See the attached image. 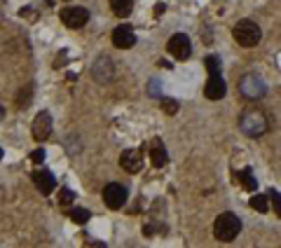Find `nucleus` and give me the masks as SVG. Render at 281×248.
I'll list each match as a JSON object with an SVG mask.
<instances>
[{"mask_svg":"<svg viewBox=\"0 0 281 248\" xmlns=\"http://www.w3.org/2000/svg\"><path fill=\"white\" fill-rule=\"evenodd\" d=\"M164 10H166V7H164V2H160V5H155V17H160V14H164Z\"/></svg>","mask_w":281,"mask_h":248,"instance_id":"obj_25","label":"nucleus"},{"mask_svg":"<svg viewBox=\"0 0 281 248\" xmlns=\"http://www.w3.org/2000/svg\"><path fill=\"white\" fill-rule=\"evenodd\" d=\"M120 166L127 173H138L143 169V150H124L120 157Z\"/></svg>","mask_w":281,"mask_h":248,"instance_id":"obj_9","label":"nucleus"},{"mask_svg":"<svg viewBox=\"0 0 281 248\" xmlns=\"http://www.w3.org/2000/svg\"><path fill=\"white\" fill-rule=\"evenodd\" d=\"M42 159H45V152H42V150H33V152H31V162L40 164Z\"/></svg>","mask_w":281,"mask_h":248,"instance_id":"obj_24","label":"nucleus"},{"mask_svg":"<svg viewBox=\"0 0 281 248\" xmlns=\"http://www.w3.org/2000/svg\"><path fill=\"white\" fill-rule=\"evenodd\" d=\"M160 103H162V108H164L166 115H176V113H178V103H176L174 99H162Z\"/></svg>","mask_w":281,"mask_h":248,"instance_id":"obj_21","label":"nucleus"},{"mask_svg":"<svg viewBox=\"0 0 281 248\" xmlns=\"http://www.w3.org/2000/svg\"><path fill=\"white\" fill-rule=\"evenodd\" d=\"M134 7V0H110V10L117 17H129Z\"/></svg>","mask_w":281,"mask_h":248,"instance_id":"obj_15","label":"nucleus"},{"mask_svg":"<svg viewBox=\"0 0 281 248\" xmlns=\"http://www.w3.org/2000/svg\"><path fill=\"white\" fill-rule=\"evenodd\" d=\"M241 232V220L234 213H220L214 222V236L218 241H232Z\"/></svg>","mask_w":281,"mask_h":248,"instance_id":"obj_2","label":"nucleus"},{"mask_svg":"<svg viewBox=\"0 0 281 248\" xmlns=\"http://www.w3.org/2000/svg\"><path fill=\"white\" fill-rule=\"evenodd\" d=\"M73 201H75V192H73V190H66V187H64V190L59 192V204H61V206H70Z\"/></svg>","mask_w":281,"mask_h":248,"instance_id":"obj_20","label":"nucleus"},{"mask_svg":"<svg viewBox=\"0 0 281 248\" xmlns=\"http://www.w3.org/2000/svg\"><path fill=\"white\" fill-rule=\"evenodd\" d=\"M26 99H31V87H24V92H21V96L17 99V105H19V108H24V103H26Z\"/></svg>","mask_w":281,"mask_h":248,"instance_id":"obj_23","label":"nucleus"},{"mask_svg":"<svg viewBox=\"0 0 281 248\" xmlns=\"http://www.w3.org/2000/svg\"><path fill=\"white\" fill-rule=\"evenodd\" d=\"M31 178H33L35 187L40 190L42 195H50V192H54V187H56V178H54V173H50V171H35Z\"/></svg>","mask_w":281,"mask_h":248,"instance_id":"obj_11","label":"nucleus"},{"mask_svg":"<svg viewBox=\"0 0 281 248\" xmlns=\"http://www.w3.org/2000/svg\"><path fill=\"white\" fill-rule=\"evenodd\" d=\"M0 159H2V148H0Z\"/></svg>","mask_w":281,"mask_h":248,"instance_id":"obj_27","label":"nucleus"},{"mask_svg":"<svg viewBox=\"0 0 281 248\" xmlns=\"http://www.w3.org/2000/svg\"><path fill=\"white\" fill-rule=\"evenodd\" d=\"M239 129L244 131L246 136L258 138V136L267 133L269 119H267V115H265L260 108H246V110L239 115Z\"/></svg>","mask_w":281,"mask_h":248,"instance_id":"obj_1","label":"nucleus"},{"mask_svg":"<svg viewBox=\"0 0 281 248\" xmlns=\"http://www.w3.org/2000/svg\"><path fill=\"white\" fill-rule=\"evenodd\" d=\"M251 206H253L258 213H267V209H269L267 197H265V195H253V199H251Z\"/></svg>","mask_w":281,"mask_h":248,"instance_id":"obj_18","label":"nucleus"},{"mask_svg":"<svg viewBox=\"0 0 281 248\" xmlns=\"http://www.w3.org/2000/svg\"><path fill=\"white\" fill-rule=\"evenodd\" d=\"M239 92L244 99H248V101H258V99H263L265 94H267V87H265V82L260 75H255V73H246L244 78L239 80Z\"/></svg>","mask_w":281,"mask_h":248,"instance_id":"obj_4","label":"nucleus"},{"mask_svg":"<svg viewBox=\"0 0 281 248\" xmlns=\"http://www.w3.org/2000/svg\"><path fill=\"white\" fill-rule=\"evenodd\" d=\"M269 199H272V204H274V211H277V215L281 218V195L272 190V192H269Z\"/></svg>","mask_w":281,"mask_h":248,"instance_id":"obj_22","label":"nucleus"},{"mask_svg":"<svg viewBox=\"0 0 281 248\" xmlns=\"http://www.w3.org/2000/svg\"><path fill=\"white\" fill-rule=\"evenodd\" d=\"M52 133V115L47 110L38 113V117L33 119V138L35 141H47Z\"/></svg>","mask_w":281,"mask_h":248,"instance_id":"obj_8","label":"nucleus"},{"mask_svg":"<svg viewBox=\"0 0 281 248\" xmlns=\"http://www.w3.org/2000/svg\"><path fill=\"white\" fill-rule=\"evenodd\" d=\"M263 38V33H260V26L251 21V19H241L239 24L234 26V40L239 42L241 47H255L258 42Z\"/></svg>","mask_w":281,"mask_h":248,"instance_id":"obj_3","label":"nucleus"},{"mask_svg":"<svg viewBox=\"0 0 281 248\" xmlns=\"http://www.w3.org/2000/svg\"><path fill=\"white\" fill-rule=\"evenodd\" d=\"M110 78H113V61L108 56L96 59V64H94V80L96 82H108Z\"/></svg>","mask_w":281,"mask_h":248,"instance_id":"obj_13","label":"nucleus"},{"mask_svg":"<svg viewBox=\"0 0 281 248\" xmlns=\"http://www.w3.org/2000/svg\"><path fill=\"white\" fill-rule=\"evenodd\" d=\"M103 201H106L108 209H113V211L122 209L124 201H127V187L120 183L106 185V190H103Z\"/></svg>","mask_w":281,"mask_h":248,"instance_id":"obj_5","label":"nucleus"},{"mask_svg":"<svg viewBox=\"0 0 281 248\" xmlns=\"http://www.w3.org/2000/svg\"><path fill=\"white\" fill-rule=\"evenodd\" d=\"M206 70H209V75H220V61H218V56H206Z\"/></svg>","mask_w":281,"mask_h":248,"instance_id":"obj_19","label":"nucleus"},{"mask_svg":"<svg viewBox=\"0 0 281 248\" xmlns=\"http://www.w3.org/2000/svg\"><path fill=\"white\" fill-rule=\"evenodd\" d=\"M150 159H152V164L162 169V166H166V162H169V155H166V148L162 141H152L150 143Z\"/></svg>","mask_w":281,"mask_h":248,"instance_id":"obj_14","label":"nucleus"},{"mask_svg":"<svg viewBox=\"0 0 281 248\" xmlns=\"http://www.w3.org/2000/svg\"><path fill=\"white\" fill-rule=\"evenodd\" d=\"M113 45L115 47H120V50H129V47H134L136 45V33L132 26H127V24H122L113 31Z\"/></svg>","mask_w":281,"mask_h":248,"instance_id":"obj_10","label":"nucleus"},{"mask_svg":"<svg viewBox=\"0 0 281 248\" xmlns=\"http://www.w3.org/2000/svg\"><path fill=\"white\" fill-rule=\"evenodd\" d=\"M68 215H70V220H73V222L84 225V222L89 220V215H92V213H89L87 209H70V213H68Z\"/></svg>","mask_w":281,"mask_h":248,"instance_id":"obj_17","label":"nucleus"},{"mask_svg":"<svg viewBox=\"0 0 281 248\" xmlns=\"http://www.w3.org/2000/svg\"><path fill=\"white\" fill-rule=\"evenodd\" d=\"M59 17H61V24H66L68 28H82L89 21V12L84 7H66Z\"/></svg>","mask_w":281,"mask_h":248,"instance_id":"obj_7","label":"nucleus"},{"mask_svg":"<svg viewBox=\"0 0 281 248\" xmlns=\"http://www.w3.org/2000/svg\"><path fill=\"white\" fill-rule=\"evenodd\" d=\"M166 50H169V54H171L174 59H178V61H185V59H190L192 45H190V38H187L185 33H176L174 38L169 40Z\"/></svg>","mask_w":281,"mask_h":248,"instance_id":"obj_6","label":"nucleus"},{"mask_svg":"<svg viewBox=\"0 0 281 248\" xmlns=\"http://www.w3.org/2000/svg\"><path fill=\"white\" fill-rule=\"evenodd\" d=\"M204 94H206V99H211V101H218V99H223L225 96V82L220 75H211L209 82H206V87H204Z\"/></svg>","mask_w":281,"mask_h":248,"instance_id":"obj_12","label":"nucleus"},{"mask_svg":"<svg viewBox=\"0 0 281 248\" xmlns=\"http://www.w3.org/2000/svg\"><path fill=\"white\" fill-rule=\"evenodd\" d=\"M2 115H5V110H2V105H0V119H2Z\"/></svg>","mask_w":281,"mask_h":248,"instance_id":"obj_26","label":"nucleus"},{"mask_svg":"<svg viewBox=\"0 0 281 248\" xmlns=\"http://www.w3.org/2000/svg\"><path fill=\"white\" fill-rule=\"evenodd\" d=\"M234 178H239L241 187H244V190H248V192H253L255 185H258V181H255V176H253V171H251V169H244L241 173H237Z\"/></svg>","mask_w":281,"mask_h":248,"instance_id":"obj_16","label":"nucleus"}]
</instances>
